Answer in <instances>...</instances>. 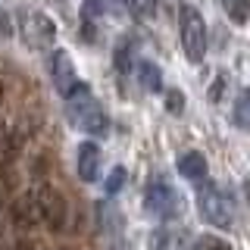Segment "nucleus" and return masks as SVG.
Returning a JSON list of instances; mask_svg holds the SVG:
<instances>
[{"label":"nucleus","instance_id":"22","mask_svg":"<svg viewBox=\"0 0 250 250\" xmlns=\"http://www.w3.org/2000/svg\"><path fill=\"white\" fill-rule=\"evenodd\" d=\"M113 250H128V247H113Z\"/></svg>","mask_w":250,"mask_h":250},{"label":"nucleus","instance_id":"15","mask_svg":"<svg viewBox=\"0 0 250 250\" xmlns=\"http://www.w3.org/2000/svg\"><path fill=\"white\" fill-rule=\"evenodd\" d=\"M197 250H231V244L222 241L219 234H200V238H197Z\"/></svg>","mask_w":250,"mask_h":250},{"label":"nucleus","instance_id":"17","mask_svg":"<svg viewBox=\"0 0 250 250\" xmlns=\"http://www.w3.org/2000/svg\"><path fill=\"white\" fill-rule=\"evenodd\" d=\"M131 6H135V13L144 16V19H153L156 16V0H131Z\"/></svg>","mask_w":250,"mask_h":250},{"label":"nucleus","instance_id":"8","mask_svg":"<svg viewBox=\"0 0 250 250\" xmlns=\"http://www.w3.org/2000/svg\"><path fill=\"white\" fill-rule=\"evenodd\" d=\"M100 147H97V141H82L78 144V178L82 182H97V175H100Z\"/></svg>","mask_w":250,"mask_h":250},{"label":"nucleus","instance_id":"18","mask_svg":"<svg viewBox=\"0 0 250 250\" xmlns=\"http://www.w3.org/2000/svg\"><path fill=\"white\" fill-rule=\"evenodd\" d=\"M10 38H13V22L6 16V10L0 6V41H10Z\"/></svg>","mask_w":250,"mask_h":250},{"label":"nucleus","instance_id":"12","mask_svg":"<svg viewBox=\"0 0 250 250\" xmlns=\"http://www.w3.org/2000/svg\"><path fill=\"white\" fill-rule=\"evenodd\" d=\"M222 10H225V16H229L234 25L250 22V0H222Z\"/></svg>","mask_w":250,"mask_h":250},{"label":"nucleus","instance_id":"21","mask_svg":"<svg viewBox=\"0 0 250 250\" xmlns=\"http://www.w3.org/2000/svg\"><path fill=\"white\" fill-rule=\"evenodd\" d=\"M0 97H3V82H0Z\"/></svg>","mask_w":250,"mask_h":250},{"label":"nucleus","instance_id":"7","mask_svg":"<svg viewBox=\"0 0 250 250\" xmlns=\"http://www.w3.org/2000/svg\"><path fill=\"white\" fill-rule=\"evenodd\" d=\"M50 78H53V88H57L62 97H72V94L82 88L75 72V62L66 50H53L50 53Z\"/></svg>","mask_w":250,"mask_h":250},{"label":"nucleus","instance_id":"1","mask_svg":"<svg viewBox=\"0 0 250 250\" xmlns=\"http://www.w3.org/2000/svg\"><path fill=\"white\" fill-rule=\"evenodd\" d=\"M66 119H69V125H75L78 131L94 135V138H104L109 131V116H106L104 104H100L84 84L72 97H66Z\"/></svg>","mask_w":250,"mask_h":250},{"label":"nucleus","instance_id":"6","mask_svg":"<svg viewBox=\"0 0 250 250\" xmlns=\"http://www.w3.org/2000/svg\"><path fill=\"white\" fill-rule=\"evenodd\" d=\"M31 194H35V203H38V213H41V222L50 225L53 231H62V229H66V216H69L66 197H62L60 191H53L50 185H38Z\"/></svg>","mask_w":250,"mask_h":250},{"label":"nucleus","instance_id":"9","mask_svg":"<svg viewBox=\"0 0 250 250\" xmlns=\"http://www.w3.org/2000/svg\"><path fill=\"white\" fill-rule=\"evenodd\" d=\"M178 175L188 178V182H207V175H209V163H207V156H203L200 150H188L178 156Z\"/></svg>","mask_w":250,"mask_h":250},{"label":"nucleus","instance_id":"11","mask_svg":"<svg viewBox=\"0 0 250 250\" xmlns=\"http://www.w3.org/2000/svg\"><path fill=\"white\" fill-rule=\"evenodd\" d=\"M231 119L238 128L250 131V88H244L238 94V100H234V109H231Z\"/></svg>","mask_w":250,"mask_h":250},{"label":"nucleus","instance_id":"5","mask_svg":"<svg viewBox=\"0 0 250 250\" xmlns=\"http://www.w3.org/2000/svg\"><path fill=\"white\" fill-rule=\"evenodd\" d=\"M19 31H22V38H25L28 47L44 50V47H50L53 38H57V22L41 10H22L19 13Z\"/></svg>","mask_w":250,"mask_h":250},{"label":"nucleus","instance_id":"16","mask_svg":"<svg viewBox=\"0 0 250 250\" xmlns=\"http://www.w3.org/2000/svg\"><path fill=\"white\" fill-rule=\"evenodd\" d=\"M116 69H119V72H128L131 69V47L128 44L116 47Z\"/></svg>","mask_w":250,"mask_h":250},{"label":"nucleus","instance_id":"4","mask_svg":"<svg viewBox=\"0 0 250 250\" xmlns=\"http://www.w3.org/2000/svg\"><path fill=\"white\" fill-rule=\"evenodd\" d=\"M197 207L203 222H209L213 229H229L231 225V200L225 197V191L213 182H200V194H197Z\"/></svg>","mask_w":250,"mask_h":250},{"label":"nucleus","instance_id":"13","mask_svg":"<svg viewBox=\"0 0 250 250\" xmlns=\"http://www.w3.org/2000/svg\"><path fill=\"white\" fill-rule=\"evenodd\" d=\"M125 178H128V172H125L122 166H116V169H109V175H106V194H119L122 188H125Z\"/></svg>","mask_w":250,"mask_h":250},{"label":"nucleus","instance_id":"3","mask_svg":"<svg viewBox=\"0 0 250 250\" xmlns=\"http://www.w3.org/2000/svg\"><path fill=\"white\" fill-rule=\"evenodd\" d=\"M182 209H185V197L169 182L153 178L144 188V213L150 219H175V216H182Z\"/></svg>","mask_w":250,"mask_h":250},{"label":"nucleus","instance_id":"10","mask_svg":"<svg viewBox=\"0 0 250 250\" xmlns=\"http://www.w3.org/2000/svg\"><path fill=\"white\" fill-rule=\"evenodd\" d=\"M138 82H141V88H144L147 94H160L163 91V72H160V66L150 60H141L138 62Z\"/></svg>","mask_w":250,"mask_h":250},{"label":"nucleus","instance_id":"14","mask_svg":"<svg viewBox=\"0 0 250 250\" xmlns=\"http://www.w3.org/2000/svg\"><path fill=\"white\" fill-rule=\"evenodd\" d=\"M163 100H166V113H172V116H182L185 113V94L178 91V88H169Z\"/></svg>","mask_w":250,"mask_h":250},{"label":"nucleus","instance_id":"20","mask_svg":"<svg viewBox=\"0 0 250 250\" xmlns=\"http://www.w3.org/2000/svg\"><path fill=\"white\" fill-rule=\"evenodd\" d=\"M244 197H247V203H250V182H244Z\"/></svg>","mask_w":250,"mask_h":250},{"label":"nucleus","instance_id":"2","mask_svg":"<svg viewBox=\"0 0 250 250\" xmlns=\"http://www.w3.org/2000/svg\"><path fill=\"white\" fill-rule=\"evenodd\" d=\"M178 35H182V47H185V57L197 66V62H203V57H207V22H203V16L197 6L191 3H182L178 6Z\"/></svg>","mask_w":250,"mask_h":250},{"label":"nucleus","instance_id":"19","mask_svg":"<svg viewBox=\"0 0 250 250\" xmlns=\"http://www.w3.org/2000/svg\"><path fill=\"white\" fill-rule=\"evenodd\" d=\"M222 91H225V78H222V75H216L213 88H209V100H213V104H216V100L222 97Z\"/></svg>","mask_w":250,"mask_h":250}]
</instances>
